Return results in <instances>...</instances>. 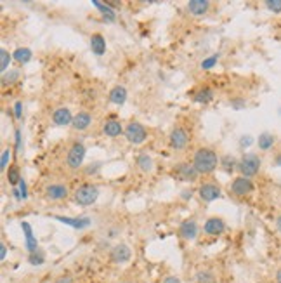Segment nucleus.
I'll return each instance as SVG.
<instances>
[{
  "label": "nucleus",
  "instance_id": "nucleus-1",
  "mask_svg": "<svg viewBox=\"0 0 281 283\" xmlns=\"http://www.w3.org/2000/svg\"><path fill=\"white\" fill-rule=\"evenodd\" d=\"M191 162L200 175H210L212 172H215L217 167H220V157L217 155V151L205 146L198 148L193 153Z\"/></svg>",
  "mask_w": 281,
  "mask_h": 283
},
{
  "label": "nucleus",
  "instance_id": "nucleus-2",
  "mask_svg": "<svg viewBox=\"0 0 281 283\" xmlns=\"http://www.w3.org/2000/svg\"><path fill=\"white\" fill-rule=\"evenodd\" d=\"M99 198V186L94 183H82L73 191V201L79 207H90Z\"/></svg>",
  "mask_w": 281,
  "mask_h": 283
},
{
  "label": "nucleus",
  "instance_id": "nucleus-3",
  "mask_svg": "<svg viewBox=\"0 0 281 283\" xmlns=\"http://www.w3.org/2000/svg\"><path fill=\"white\" fill-rule=\"evenodd\" d=\"M85 155H87V148H85V144L82 143V141H73V143L70 144V148H68L66 158H64V165L75 172V170H79L80 167L84 165Z\"/></svg>",
  "mask_w": 281,
  "mask_h": 283
},
{
  "label": "nucleus",
  "instance_id": "nucleus-4",
  "mask_svg": "<svg viewBox=\"0 0 281 283\" xmlns=\"http://www.w3.org/2000/svg\"><path fill=\"white\" fill-rule=\"evenodd\" d=\"M261 167H262L261 157L255 155V153H245V155L240 158V162H238V172H240L241 177L252 179L259 174Z\"/></svg>",
  "mask_w": 281,
  "mask_h": 283
},
{
  "label": "nucleus",
  "instance_id": "nucleus-5",
  "mask_svg": "<svg viewBox=\"0 0 281 283\" xmlns=\"http://www.w3.org/2000/svg\"><path fill=\"white\" fill-rule=\"evenodd\" d=\"M189 141H191V132L186 125H175L172 128L170 136H168V143H170V148L174 151H184L188 148Z\"/></svg>",
  "mask_w": 281,
  "mask_h": 283
},
{
  "label": "nucleus",
  "instance_id": "nucleus-6",
  "mask_svg": "<svg viewBox=\"0 0 281 283\" xmlns=\"http://www.w3.org/2000/svg\"><path fill=\"white\" fill-rule=\"evenodd\" d=\"M170 175L177 179V181H184V183H194L200 177L198 170L194 169L193 162H181V164L174 165L170 170Z\"/></svg>",
  "mask_w": 281,
  "mask_h": 283
},
{
  "label": "nucleus",
  "instance_id": "nucleus-7",
  "mask_svg": "<svg viewBox=\"0 0 281 283\" xmlns=\"http://www.w3.org/2000/svg\"><path fill=\"white\" fill-rule=\"evenodd\" d=\"M123 136L131 144H142L146 139H148V131H146V127L142 125L141 122H137V120H131V122L125 125Z\"/></svg>",
  "mask_w": 281,
  "mask_h": 283
},
{
  "label": "nucleus",
  "instance_id": "nucleus-8",
  "mask_svg": "<svg viewBox=\"0 0 281 283\" xmlns=\"http://www.w3.org/2000/svg\"><path fill=\"white\" fill-rule=\"evenodd\" d=\"M253 191H255V184L252 179L238 175V177H235L229 183V193H231L233 196H236V198H245V196L252 195Z\"/></svg>",
  "mask_w": 281,
  "mask_h": 283
},
{
  "label": "nucleus",
  "instance_id": "nucleus-9",
  "mask_svg": "<svg viewBox=\"0 0 281 283\" xmlns=\"http://www.w3.org/2000/svg\"><path fill=\"white\" fill-rule=\"evenodd\" d=\"M45 198L50 200V201H63L66 200L68 196H70V188L66 186L64 183H50L45 186Z\"/></svg>",
  "mask_w": 281,
  "mask_h": 283
},
{
  "label": "nucleus",
  "instance_id": "nucleus-10",
  "mask_svg": "<svg viewBox=\"0 0 281 283\" xmlns=\"http://www.w3.org/2000/svg\"><path fill=\"white\" fill-rule=\"evenodd\" d=\"M220 195H222V191H220L219 183H215V181H205L203 184H200V188H198V196H200V200L205 201V203H210V201L220 198Z\"/></svg>",
  "mask_w": 281,
  "mask_h": 283
},
{
  "label": "nucleus",
  "instance_id": "nucleus-11",
  "mask_svg": "<svg viewBox=\"0 0 281 283\" xmlns=\"http://www.w3.org/2000/svg\"><path fill=\"white\" fill-rule=\"evenodd\" d=\"M177 233H179V237L183 238L184 242H193V240L198 237V233H200V226H198L194 217H188V219H184L179 224Z\"/></svg>",
  "mask_w": 281,
  "mask_h": 283
},
{
  "label": "nucleus",
  "instance_id": "nucleus-12",
  "mask_svg": "<svg viewBox=\"0 0 281 283\" xmlns=\"http://www.w3.org/2000/svg\"><path fill=\"white\" fill-rule=\"evenodd\" d=\"M224 231H226V222H224L222 217H209L203 224V233L209 235V237H220Z\"/></svg>",
  "mask_w": 281,
  "mask_h": 283
},
{
  "label": "nucleus",
  "instance_id": "nucleus-13",
  "mask_svg": "<svg viewBox=\"0 0 281 283\" xmlns=\"http://www.w3.org/2000/svg\"><path fill=\"white\" fill-rule=\"evenodd\" d=\"M131 257H132V250L127 243H118V245H115L110 250V259H111V263H115V264L129 263Z\"/></svg>",
  "mask_w": 281,
  "mask_h": 283
},
{
  "label": "nucleus",
  "instance_id": "nucleus-14",
  "mask_svg": "<svg viewBox=\"0 0 281 283\" xmlns=\"http://www.w3.org/2000/svg\"><path fill=\"white\" fill-rule=\"evenodd\" d=\"M73 117L75 115H71L70 108H64V106H61V108H56L53 111V123L58 127H68L73 123Z\"/></svg>",
  "mask_w": 281,
  "mask_h": 283
},
{
  "label": "nucleus",
  "instance_id": "nucleus-15",
  "mask_svg": "<svg viewBox=\"0 0 281 283\" xmlns=\"http://www.w3.org/2000/svg\"><path fill=\"white\" fill-rule=\"evenodd\" d=\"M92 115L89 113V111H85V110H82L79 111V113L73 117V123H71V127H73V131H76V132H80V131H87V128L92 125Z\"/></svg>",
  "mask_w": 281,
  "mask_h": 283
},
{
  "label": "nucleus",
  "instance_id": "nucleus-16",
  "mask_svg": "<svg viewBox=\"0 0 281 283\" xmlns=\"http://www.w3.org/2000/svg\"><path fill=\"white\" fill-rule=\"evenodd\" d=\"M123 132H125V127L116 118H110L103 123V134L106 137H118V136H123Z\"/></svg>",
  "mask_w": 281,
  "mask_h": 283
},
{
  "label": "nucleus",
  "instance_id": "nucleus-17",
  "mask_svg": "<svg viewBox=\"0 0 281 283\" xmlns=\"http://www.w3.org/2000/svg\"><path fill=\"white\" fill-rule=\"evenodd\" d=\"M186 9H188L189 14L196 16V18H201V16L209 14L210 2H209V0H191V2H188Z\"/></svg>",
  "mask_w": 281,
  "mask_h": 283
},
{
  "label": "nucleus",
  "instance_id": "nucleus-18",
  "mask_svg": "<svg viewBox=\"0 0 281 283\" xmlns=\"http://www.w3.org/2000/svg\"><path fill=\"white\" fill-rule=\"evenodd\" d=\"M21 228H23V233H24V245H27L28 254H35L38 250V242H37V238L33 237L32 226H30V222L23 221L21 222Z\"/></svg>",
  "mask_w": 281,
  "mask_h": 283
},
{
  "label": "nucleus",
  "instance_id": "nucleus-19",
  "mask_svg": "<svg viewBox=\"0 0 281 283\" xmlns=\"http://www.w3.org/2000/svg\"><path fill=\"white\" fill-rule=\"evenodd\" d=\"M92 6L96 7V9L101 12L103 19L106 21V23H113L116 19L115 16V11L111 9V4L110 2H101V0H92Z\"/></svg>",
  "mask_w": 281,
  "mask_h": 283
},
{
  "label": "nucleus",
  "instance_id": "nucleus-20",
  "mask_svg": "<svg viewBox=\"0 0 281 283\" xmlns=\"http://www.w3.org/2000/svg\"><path fill=\"white\" fill-rule=\"evenodd\" d=\"M50 217H54L56 221L64 222L68 226H73L75 229H84L90 224V219H87V217H64V216H50Z\"/></svg>",
  "mask_w": 281,
  "mask_h": 283
},
{
  "label": "nucleus",
  "instance_id": "nucleus-21",
  "mask_svg": "<svg viewBox=\"0 0 281 283\" xmlns=\"http://www.w3.org/2000/svg\"><path fill=\"white\" fill-rule=\"evenodd\" d=\"M127 97H129V92L123 85H115V87L110 91V102H113V105H116V106L125 105Z\"/></svg>",
  "mask_w": 281,
  "mask_h": 283
},
{
  "label": "nucleus",
  "instance_id": "nucleus-22",
  "mask_svg": "<svg viewBox=\"0 0 281 283\" xmlns=\"http://www.w3.org/2000/svg\"><path fill=\"white\" fill-rule=\"evenodd\" d=\"M90 50L96 56H103L106 53V38L101 33H92L90 35Z\"/></svg>",
  "mask_w": 281,
  "mask_h": 283
},
{
  "label": "nucleus",
  "instance_id": "nucleus-23",
  "mask_svg": "<svg viewBox=\"0 0 281 283\" xmlns=\"http://www.w3.org/2000/svg\"><path fill=\"white\" fill-rule=\"evenodd\" d=\"M136 165L142 174H149L155 167L153 158H151L148 153H139V155L136 157Z\"/></svg>",
  "mask_w": 281,
  "mask_h": 283
},
{
  "label": "nucleus",
  "instance_id": "nucleus-24",
  "mask_svg": "<svg viewBox=\"0 0 281 283\" xmlns=\"http://www.w3.org/2000/svg\"><path fill=\"white\" fill-rule=\"evenodd\" d=\"M32 58H33V54L28 47H18V49L12 53V59L18 64H27L32 61Z\"/></svg>",
  "mask_w": 281,
  "mask_h": 283
},
{
  "label": "nucleus",
  "instance_id": "nucleus-25",
  "mask_svg": "<svg viewBox=\"0 0 281 283\" xmlns=\"http://www.w3.org/2000/svg\"><path fill=\"white\" fill-rule=\"evenodd\" d=\"M238 162L233 155H224L220 157V169L224 170L226 174H233L235 170H238Z\"/></svg>",
  "mask_w": 281,
  "mask_h": 283
},
{
  "label": "nucleus",
  "instance_id": "nucleus-26",
  "mask_svg": "<svg viewBox=\"0 0 281 283\" xmlns=\"http://www.w3.org/2000/svg\"><path fill=\"white\" fill-rule=\"evenodd\" d=\"M274 143H276V137L269 134V132H262L261 136H259V139H257V144H259V148L262 149V151H269V149L274 146Z\"/></svg>",
  "mask_w": 281,
  "mask_h": 283
},
{
  "label": "nucleus",
  "instance_id": "nucleus-27",
  "mask_svg": "<svg viewBox=\"0 0 281 283\" xmlns=\"http://www.w3.org/2000/svg\"><path fill=\"white\" fill-rule=\"evenodd\" d=\"M214 99V91L210 87H201L200 91L194 94V101L200 102V105H209Z\"/></svg>",
  "mask_w": 281,
  "mask_h": 283
},
{
  "label": "nucleus",
  "instance_id": "nucleus-28",
  "mask_svg": "<svg viewBox=\"0 0 281 283\" xmlns=\"http://www.w3.org/2000/svg\"><path fill=\"white\" fill-rule=\"evenodd\" d=\"M23 179V175H21V170L19 167L16 164L9 165V170H7V181H9V184L12 188H16L19 184V181Z\"/></svg>",
  "mask_w": 281,
  "mask_h": 283
},
{
  "label": "nucleus",
  "instance_id": "nucleus-29",
  "mask_svg": "<svg viewBox=\"0 0 281 283\" xmlns=\"http://www.w3.org/2000/svg\"><path fill=\"white\" fill-rule=\"evenodd\" d=\"M11 59H12V54H9V50L7 49H0V70H2V75L7 73V68H9L11 64Z\"/></svg>",
  "mask_w": 281,
  "mask_h": 283
},
{
  "label": "nucleus",
  "instance_id": "nucleus-30",
  "mask_svg": "<svg viewBox=\"0 0 281 283\" xmlns=\"http://www.w3.org/2000/svg\"><path fill=\"white\" fill-rule=\"evenodd\" d=\"M19 76H21V73L18 70H11L9 73H4L2 75V87H7V85L16 84L19 80Z\"/></svg>",
  "mask_w": 281,
  "mask_h": 283
},
{
  "label": "nucleus",
  "instance_id": "nucleus-31",
  "mask_svg": "<svg viewBox=\"0 0 281 283\" xmlns=\"http://www.w3.org/2000/svg\"><path fill=\"white\" fill-rule=\"evenodd\" d=\"M264 6H266V9L274 12V14H279L281 12V0H266Z\"/></svg>",
  "mask_w": 281,
  "mask_h": 283
},
{
  "label": "nucleus",
  "instance_id": "nucleus-32",
  "mask_svg": "<svg viewBox=\"0 0 281 283\" xmlns=\"http://www.w3.org/2000/svg\"><path fill=\"white\" fill-rule=\"evenodd\" d=\"M196 281L198 283H212L214 281V274L210 271H198L196 273Z\"/></svg>",
  "mask_w": 281,
  "mask_h": 283
},
{
  "label": "nucleus",
  "instance_id": "nucleus-33",
  "mask_svg": "<svg viewBox=\"0 0 281 283\" xmlns=\"http://www.w3.org/2000/svg\"><path fill=\"white\" fill-rule=\"evenodd\" d=\"M9 160H11V148H4L2 157H0V169L6 170L7 165H9Z\"/></svg>",
  "mask_w": 281,
  "mask_h": 283
},
{
  "label": "nucleus",
  "instance_id": "nucleus-34",
  "mask_svg": "<svg viewBox=\"0 0 281 283\" xmlns=\"http://www.w3.org/2000/svg\"><path fill=\"white\" fill-rule=\"evenodd\" d=\"M217 59H219L217 54H214V56H210V58L203 59V61H201V70H210V68H214V64L217 63Z\"/></svg>",
  "mask_w": 281,
  "mask_h": 283
},
{
  "label": "nucleus",
  "instance_id": "nucleus-35",
  "mask_svg": "<svg viewBox=\"0 0 281 283\" xmlns=\"http://www.w3.org/2000/svg\"><path fill=\"white\" fill-rule=\"evenodd\" d=\"M21 148H23V134H21L19 128H16L14 131V149L19 153Z\"/></svg>",
  "mask_w": 281,
  "mask_h": 283
},
{
  "label": "nucleus",
  "instance_id": "nucleus-36",
  "mask_svg": "<svg viewBox=\"0 0 281 283\" xmlns=\"http://www.w3.org/2000/svg\"><path fill=\"white\" fill-rule=\"evenodd\" d=\"M30 263L32 264H42L44 263V254L40 250H37L35 254H30Z\"/></svg>",
  "mask_w": 281,
  "mask_h": 283
},
{
  "label": "nucleus",
  "instance_id": "nucleus-37",
  "mask_svg": "<svg viewBox=\"0 0 281 283\" xmlns=\"http://www.w3.org/2000/svg\"><path fill=\"white\" fill-rule=\"evenodd\" d=\"M18 190H19L21 200H27V198H28V191H27V183H24V179H21V181H19Z\"/></svg>",
  "mask_w": 281,
  "mask_h": 283
},
{
  "label": "nucleus",
  "instance_id": "nucleus-38",
  "mask_svg": "<svg viewBox=\"0 0 281 283\" xmlns=\"http://www.w3.org/2000/svg\"><path fill=\"white\" fill-rule=\"evenodd\" d=\"M14 117L16 120L23 118V102L21 101H16V105H14Z\"/></svg>",
  "mask_w": 281,
  "mask_h": 283
},
{
  "label": "nucleus",
  "instance_id": "nucleus-39",
  "mask_svg": "<svg viewBox=\"0 0 281 283\" xmlns=\"http://www.w3.org/2000/svg\"><path fill=\"white\" fill-rule=\"evenodd\" d=\"M229 105H231L235 110H241V108H245L246 106V101L245 99H231L229 101Z\"/></svg>",
  "mask_w": 281,
  "mask_h": 283
},
{
  "label": "nucleus",
  "instance_id": "nucleus-40",
  "mask_svg": "<svg viewBox=\"0 0 281 283\" xmlns=\"http://www.w3.org/2000/svg\"><path fill=\"white\" fill-rule=\"evenodd\" d=\"M253 143V139L250 136H245V137H241L240 139V146L241 148H246V146H250V144Z\"/></svg>",
  "mask_w": 281,
  "mask_h": 283
},
{
  "label": "nucleus",
  "instance_id": "nucleus-41",
  "mask_svg": "<svg viewBox=\"0 0 281 283\" xmlns=\"http://www.w3.org/2000/svg\"><path fill=\"white\" fill-rule=\"evenodd\" d=\"M6 255H7V247H6V243H0V261H4L6 259Z\"/></svg>",
  "mask_w": 281,
  "mask_h": 283
},
{
  "label": "nucleus",
  "instance_id": "nucleus-42",
  "mask_svg": "<svg viewBox=\"0 0 281 283\" xmlns=\"http://www.w3.org/2000/svg\"><path fill=\"white\" fill-rule=\"evenodd\" d=\"M54 283H71V276L70 274H66V276H61V278H58Z\"/></svg>",
  "mask_w": 281,
  "mask_h": 283
},
{
  "label": "nucleus",
  "instance_id": "nucleus-43",
  "mask_svg": "<svg viewBox=\"0 0 281 283\" xmlns=\"http://www.w3.org/2000/svg\"><path fill=\"white\" fill-rule=\"evenodd\" d=\"M162 283H181V280L177 276H167Z\"/></svg>",
  "mask_w": 281,
  "mask_h": 283
},
{
  "label": "nucleus",
  "instance_id": "nucleus-44",
  "mask_svg": "<svg viewBox=\"0 0 281 283\" xmlns=\"http://www.w3.org/2000/svg\"><path fill=\"white\" fill-rule=\"evenodd\" d=\"M274 165L281 167V153H278V155L274 157Z\"/></svg>",
  "mask_w": 281,
  "mask_h": 283
},
{
  "label": "nucleus",
  "instance_id": "nucleus-45",
  "mask_svg": "<svg viewBox=\"0 0 281 283\" xmlns=\"http://www.w3.org/2000/svg\"><path fill=\"white\" fill-rule=\"evenodd\" d=\"M276 283H281V268L276 271Z\"/></svg>",
  "mask_w": 281,
  "mask_h": 283
},
{
  "label": "nucleus",
  "instance_id": "nucleus-46",
  "mask_svg": "<svg viewBox=\"0 0 281 283\" xmlns=\"http://www.w3.org/2000/svg\"><path fill=\"white\" fill-rule=\"evenodd\" d=\"M276 228H278V231L281 233V216L278 217V219H276Z\"/></svg>",
  "mask_w": 281,
  "mask_h": 283
}]
</instances>
